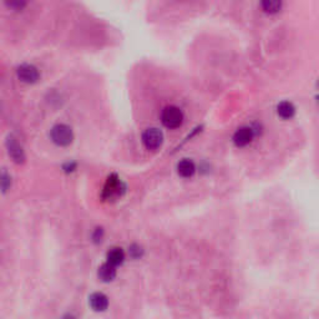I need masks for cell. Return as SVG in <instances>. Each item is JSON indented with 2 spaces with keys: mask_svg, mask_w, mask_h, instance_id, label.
I'll list each match as a JSON object with an SVG mask.
<instances>
[{
  "mask_svg": "<svg viewBox=\"0 0 319 319\" xmlns=\"http://www.w3.org/2000/svg\"><path fill=\"white\" fill-rule=\"evenodd\" d=\"M11 187V176L7 169L0 171V191L8 192Z\"/></svg>",
  "mask_w": 319,
  "mask_h": 319,
  "instance_id": "5bb4252c",
  "label": "cell"
},
{
  "mask_svg": "<svg viewBox=\"0 0 319 319\" xmlns=\"http://www.w3.org/2000/svg\"><path fill=\"white\" fill-rule=\"evenodd\" d=\"M75 167H76V165L74 162H68V163H66V165H64V169H65L66 172L74 171V169H75Z\"/></svg>",
  "mask_w": 319,
  "mask_h": 319,
  "instance_id": "ac0fdd59",
  "label": "cell"
},
{
  "mask_svg": "<svg viewBox=\"0 0 319 319\" xmlns=\"http://www.w3.org/2000/svg\"><path fill=\"white\" fill-rule=\"evenodd\" d=\"M102 237H103L102 228H96V229H95V232H94V235H93V238H94L95 242H96V243L101 242Z\"/></svg>",
  "mask_w": 319,
  "mask_h": 319,
  "instance_id": "2e32d148",
  "label": "cell"
},
{
  "mask_svg": "<svg viewBox=\"0 0 319 319\" xmlns=\"http://www.w3.org/2000/svg\"><path fill=\"white\" fill-rule=\"evenodd\" d=\"M177 171H179L180 176L191 177L195 174V171H196V166H195L194 161L185 159L177 165Z\"/></svg>",
  "mask_w": 319,
  "mask_h": 319,
  "instance_id": "8fae6325",
  "label": "cell"
},
{
  "mask_svg": "<svg viewBox=\"0 0 319 319\" xmlns=\"http://www.w3.org/2000/svg\"><path fill=\"white\" fill-rule=\"evenodd\" d=\"M99 278L105 283H109V282H113L116 277V267L113 266L110 263H103L101 267L99 268Z\"/></svg>",
  "mask_w": 319,
  "mask_h": 319,
  "instance_id": "30bf717a",
  "label": "cell"
},
{
  "mask_svg": "<svg viewBox=\"0 0 319 319\" xmlns=\"http://www.w3.org/2000/svg\"><path fill=\"white\" fill-rule=\"evenodd\" d=\"M125 261V252L119 247H114L108 252V262L113 266H120Z\"/></svg>",
  "mask_w": 319,
  "mask_h": 319,
  "instance_id": "7c38bea8",
  "label": "cell"
},
{
  "mask_svg": "<svg viewBox=\"0 0 319 319\" xmlns=\"http://www.w3.org/2000/svg\"><path fill=\"white\" fill-rule=\"evenodd\" d=\"M16 75H18L20 81L25 82V84H35L40 79L38 68L31 64L20 65L16 70Z\"/></svg>",
  "mask_w": 319,
  "mask_h": 319,
  "instance_id": "8992f818",
  "label": "cell"
},
{
  "mask_svg": "<svg viewBox=\"0 0 319 319\" xmlns=\"http://www.w3.org/2000/svg\"><path fill=\"white\" fill-rule=\"evenodd\" d=\"M253 136H254L253 129L248 127V126H243V127L238 129V130L235 132L233 142L236 146H238V147H243V146H247L251 142Z\"/></svg>",
  "mask_w": 319,
  "mask_h": 319,
  "instance_id": "52a82bcc",
  "label": "cell"
},
{
  "mask_svg": "<svg viewBox=\"0 0 319 319\" xmlns=\"http://www.w3.org/2000/svg\"><path fill=\"white\" fill-rule=\"evenodd\" d=\"M50 137L57 146H69L74 140V132L70 126L65 123H57L50 131Z\"/></svg>",
  "mask_w": 319,
  "mask_h": 319,
  "instance_id": "7a4b0ae2",
  "label": "cell"
},
{
  "mask_svg": "<svg viewBox=\"0 0 319 319\" xmlns=\"http://www.w3.org/2000/svg\"><path fill=\"white\" fill-rule=\"evenodd\" d=\"M4 4L8 9L20 11L24 9L28 4V0H4Z\"/></svg>",
  "mask_w": 319,
  "mask_h": 319,
  "instance_id": "9a60e30c",
  "label": "cell"
},
{
  "mask_svg": "<svg viewBox=\"0 0 319 319\" xmlns=\"http://www.w3.org/2000/svg\"><path fill=\"white\" fill-rule=\"evenodd\" d=\"M141 248L139 246H132L130 247V251H129V253H130V256L132 258H137L141 256Z\"/></svg>",
  "mask_w": 319,
  "mask_h": 319,
  "instance_id": "e0dca14e",
  "label": "cell"
},
{
  "mask_svg": "<svg viewBox=\"0 0 319 319\" xmlns=\"http://www.w3.org/2000/svg\"><path fill=\"white\" fill-rule=\"evenodd\" d=\"M183 120H185V116H183L182 110L180 108H177V106H166L162 110V113H161V122H162V125L165 127L169 129V130L181 127L183 123Z\"/></svg>",
  "mask_w": 319,
  "mask_h": 319,
  "instance_id": "6da1fadb",
  "label": "cell"
},
{
  "mask_svg": "<svg viewBox=\"0 0 319 319\" xmlns=\"http://www.w3.org/2000/svg\"><path fill=\"white\" fill-rule=\"evenodd\" d=\"M163 135L159 129H147L142 134V143L147 150H157L162 145Z\"/></svg>",
  "mask_w": 319,
  "mask_h": 319,
  "instance_id": "277c9868",
  "label": "cell"
},
{
  "mask_svg": "<svg viewBox=\"0 0 319 319\" xmlns=\"http://www.w3.org/2000/svg\"><path fill=\"white\" fill-rule=\"evenodd\" d=\"M277 111L282 119H292V117L294 116L295 109L289 101H283L278 105Z\"/></svg>",
  "mask_w": 319,
  "mask_h": 319,
  "instance_id": "4fadbf2b",
  "label": "cell"
},
{
  "mask_svg": "<svg viewBox=\"0 0 319 319\" xmlns=\"http://www.w3.org/2000/svg\"><path fill=\"white\" fill-rule=\"evenodd\" d=\"M5 146H7L8 155L11 157V160L14 161L15 163H23L25 161V152L23 146L20 145V142L13 135H9L7 139V142H5Z\"/></svg>",
  "mask_w": 319,
  "mask_h": 319,
  "instance_id": "5b68a950",
  "label": "cell"
},
{
  "mask_svg": "<svg viewBox=\"0 0 319 319\" xmlns=\"http://www.w3.org/2000/svg\"><path fill=\"white\" fill-rule=\"evenodd\" d=\"M126 186L123 185L122 181L116 176V175H111L109 176L106 185L103 187L102 198L103 200H115V198L121 197L125 194Z\"/></svg>",
  "mask_w": 319,
  "mask_h": 319,
  "instance_id": "3957f363",
  "label": "cell"
},
{
  "mask_svg": "<svg viewBox=\"0 0 319 319\" xmlns=\"http://www.w3.org/2000/svg\"><path fill=\"white\" fill-rule=\"evenodd\" d=\"M89 303H90L91 308H93L95 312H103V310L108 309L109 307V298L106 297L103 293L96 292L90 295Z\"/></svg>",
  "mask_w": 319,
  "mask_h": 319,
  "instance_id": "ba28073f",
  "label": "cell"
},
{
  "mask_svg": "<svg viewBox=\"0 0 319 319\" xmlns=\"http://www.w3.org/2000/svg\"><path fill=\"white\" fill-rule=\"evenodd\" d=\"M260 7L266 14L274 15L283 8V0H260Z\"/></svg>",
  "mask_w": 319,
  "mask_h": 319,
  "instance_id": "9c48e42d",
  "label": "cell"
}]
</instances>
